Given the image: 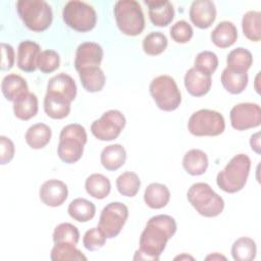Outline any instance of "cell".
<instances>
[{
	"mask_svg": "<svg viewBox=\"0 0 261 261\" xmlns=\"http://www.w3.org/2000/svg\"><path fill=\"white\" fill-rule=\"evenodd\" d=\"M176 232V222L173 217L159 214L151 217L139 241V250L136 251L134 260H159L166 244Z\"/></svg>",
	"mask_w": 261,
	"mask_h": 261,
	"instance_id": "cell-1",
	"label": "cell"
},
{
	"mask_svg": "<svg viewBox=\"0 0 261 261\" xmlns=\"http://www.w3.org/2000/svg\"><path fill=\"white\" fill-rule=\"evenodd\" d=\"M250 168L251 159L246 154L233 156L216 176L218 188L228 194L241 191L247 182Z\"/></svg>",
	"mask_w": 261,
	"mask_h": 261,
	"instance_id": "cell-2",
	"label": "cell"
},
{
	"mask_svg": "<svg viewBox=\"0 0 261 261\" xmlns=\"http://www.w3.org/2000/svg\"><path fill=\"white\" fill-rule=\"evenodd\" d=\"M87 139V132L83 125L79 123L65 125L60 132L57 146V155L60 160L67 164L77 162L83 156Z\"/></svg>",
	"mask_w": 261,
	"mask_h": 261,
	"instance_id": "cell-3",
	"label": "cell"
},
{
	"mask_svg": "<svg viewBox=\"0 0 261 261\" xmlns=\"http://www.w3.org/2000/svg\"><path fill=\"white\" fill-rule=\"evenodd\" d=\"M16 10L23 24L33 32H44L52 23V9L46 1L18 0Z\"/></svg>",
	"mask_w": 261,
	"mask_h": 261,
	"instance_id": "cell-4",
	"label": "cell"
},
{
	"mask_svg": "<svg viewBox=\"0 0 261 261\" xmlns=\"http://www.w3.org/2000/svg\"><path fill=\"white\" fill-rule=\"evenodd\" d=\"M187 198L195 210L204 217H216L224 209L223 199L206 182L193 184Z\"/></svg>",
	"mask_w": 261,
	"mask_h": 261,
	"instance_id": "cell-5",
	"label": "cell"
},
{
	"mask_svg": "<svg viewBox=\"0 0 261 261\" xmlns=\"http://www.w3.org/2000/svg\"><path fill=\"white\" fill-rule=\"evenodd\" d=\"M113 13L119 31L126 36H139L145 29V16L139 2L119 0L115 2Z\"/></svg>",
	"mask_w": 261,
	"mask_h": 261,
	"instance_id": "cell-6",
	"label": "cell"
},
{
	"mask_svg": "<svg viewBox=\"0 0 261 261\" xmlns=\"http://www.w3.org/2000/svg\"><path fill=\"white\" fill-rule=\"evenodd\" d=\"M149 91L157 107L163 111H173L181 102L180 91L174 79L169 75L162 74L153 79Z\"/></svg>",
	"mask_w": 261,
	"mask_h": 261,
	"instance_id": "cell-7",
	"label": "cell"
},
{
	"mask_svg": "<svg viewBox=\"0 0 261 261\" xmlns=\"http://www.w3.org/2000/svg\"><path fill=\"white\" fill-rule=\"evenodd\" d=\"M62 18L66 25L80 33L92 31L97 23L95 9L86 2L79 0L68 1L65 4L62 10Z\"/></svg>",
	"mask_w": 261,
	"mask_h": 261,
	"instance_id": "cell-8",
	"label": "cell"
},
{
	"mask_svg": "<svg viewBox=\"0 0 261 261\" xmlns=\"http://www.w3.org/2000/svg\"><path fill=\"white\" fill-rule=\"evenodd\" d=\"M188 129L196 137H216L224 132L225 121L218 111L200 109L190 116Z\"/></svg>",
	"mask_w": 261,
	"mask_h": 261,
	"instance_id": "cell-9",
	"label": "cell"
},
{
	"mask_svg": "<svg viewBox=\"0 0 261 261\" xmlns=\"http://www.w3.org/2000/svg\"><path fill=\"white\" fill-rule=\"evenodd\" d=\"M128 217V209L121 202H111L101 211L98 227L107 239L119 234Z\"/></svg>",
	"mask_w": 261,
	"mask_h": 261,
	"instance_id": "cell-10",
	"label": "cell"
},
{
	"mask_svg": "<svg viewBox=\"0 0 261 261\" xmlns=\"http://www.w3.org/2000/svg\"><path fill=\"white\" fill-rule=\"evenodd\" d=\"M125 122V117L119 110L111 109L92 122L91 133L100 141H112L120 135Z\"/></svg>",
	"mask_w": 261,
	"mask_h": 261,
	"instance_id": "cell-11",
	"label": "cell"
},
{
	"mask_svg": "<svg viewBox=\"0 0 261 261\" xmlns=\"http://www.w3.org/2000/svg\"><path fill=\"white\" fill-rule=\"evenodd\" d=\"M230 124L237 130H246L261 124V108L256 103H239L229 112Z\"/></svg>",
	"mask_w": 261,
	"mask_h": 261,
	"instance_id": "cell-12",
	"label": "cell"
},
{
	"mask_svg": "<svg viewBox=\"0 0 261 261\" xmlns=\"http://www.w3.org/2000/svg\"><path fill=\"white\" fill-rule=\"evenodd\" d=\"M103 59V49L95 42H84L79 45L75 58L74 67L77 72L86 67L99 66Z\"/></svg>",
	"mask_w": 261,
	"mask_h": 261,
	"instance_id": "cell-13",
	"label": "cell"
},
{
	"mask_svg": "<svg viewBox=\"0 0 261 261\" xmlns=\"http://www.w3.org/2000/svg\"><path fill=\"white\" fill-rule=\"evenodd\" d=\"M68 196L67 186L59 179H49L45 181L39 191L41 201L49 207L62 205Z\"/></svg>",
	"mask_w": 261,
	"mask_h": 261,
	"instance_id": "cell-14",
	"label": "cell"
},
{
	"mask_svg": "<svg viewBox=\"0 0 261 261\" xmlns=\"http://www.w3.org/2000/svg\"><path fill=\"white\" fill-rule=\"evenodd\" d=\"M190 19L199 29H208L216 18L215 4L210 0H196L191 4Z\"/></svg>",
	"mask_w": 261,
	"mask_h": 261,
	"instance_id": "cell-15",
	"label": "cell"
},
{
	"mask_svg": "<svg viewBox=\"0 0 261 261\" xmlns=\"http://www.w3.org/2000/svg\"><path fill=\"white\" fill-rule=\"evenodd\" d=\"M40 53L41 47L38 43L30 40L20 42L17 48V67L25 72L35 71Z\"/></svg>",
	"mask_w": 261,
	"mask_h": 261,
	"instance_id": "cell-16",
	"label": "cell"
},
{
	"mask_svg": "<svg viewBox=\"0 0 261 261\" xmlns=\"http://www.w3.org/2000/svg\"><path fill=\"white\" fill-rule=\"evenodd\" d=\"M151 22L156 27L168 25L174 17V8L169 1H145Z\"/></svg>",
	"mask_w": 261,
	"mask_h": 261,
	"instance_id": "cell-17",
	"label": "cell"
},
{
	"mask_svg": "<svg viewBox=\"0 0 261 261\" xmlns=\"http://www.w3.org/2000/svg\"><path fill=\"white\" fill-rule=\"evenodd\" d=\"M184 83L190 95L194 97H202L210 91L212 80L211 76L200 72L195 67H192L186 72Z\"/></svg>",
	"mask_w": 261,
	"mask_h": 261,
	"instance_id": "cell-18",
	"label": "cell"
},
{
	"mask_svg": "<svg viewBox=\"0 0 261 261\" xmlns=\"http://www.w3.org/2000/svg\"><path fill=\"white\" fill-rule=\"evenodd\" d=\"M70 101L62 95L47 92L44 98V110L53 119L65 118L70 112Z\"/></svg>",
	"mask_w": 261,
	"mask_h": 261,
	"instance_id": "cell-19",
	"label": "cell"
},
{
	"mask_svg": "<svg viewBox=\"0 0 261 261\" xmlns=\"http://www.w3.org/2000/svg\"><path fill=\"white\" fill-rule=\"evenodd\" d=\"M47 92L62 95L72 102L76 96V85L70 75L61 72L48 81Z\"/></svg>",
	"mask_w": 261,
	"mask_h": 261,
	"instance_id": "cell-20",
	"label": "cell"
},
{
	"mask_svg": "<svg viewBox=\"0 0 261 261\" xmlns=\"http://www.w3.org/2000/svg\"><path fill=\"white\" fill-rule=\"evenodd\" d=\"M211 41L218 48H228L238 39V30L231 21H220L211 33Z\"/></svg>",
	"mask_w": 261,
	"mask_h": 261,
	"instance_id": "cell-21",
	"label": "cell"
},
{
	"mask_svg": "<svg viewBox=\"0 0 261 261\" xmlns=\"http://www.w3.org/2000/svg\"><path fill=\"white\" fill-rule=\"evenodd\" d=\"M1 91L6 100L14 102L20 96L29 92L27 81L15 73L5 75L1 82Z\"/></svg>",
	"mask_w": 261,
	"mask_h": 261,
	"instance_id": "cell-22",
	"label": "cell"
},
{
	"mask_svg": "<svg viewBox=\"0 0 261 261\" xmlns=\"http://www.w3.org/2000/svg\"><path fill=\"white\" fill-rule=\"evenodd\" d=\"M126 160L125 149L120 144H112L106 146L100 155L102 166L109 171L119 169Z\"/></svg>",
	"mask_w": 261,
	"mask_h": 261,
	"instance_id": "cell-23",
	"label": "cell"
},
{
	"mask_svg": "<svg viewBox=\"0 0 261 261\" xmlns=\"http://www.w3.org/2000/svg\"><path fill=\"white\" fill-rule=\"evenodd\" d=\"M170 200L168 188L159 182L150 184L144 192V201L152 209H161L165 207Z\"/></svg>",
	"mask_w": 261,
	"mask_h": 261,
	"instance_id": "cell-24",
	"label": "cell"
},
{
	"mask_svg": "<svg viewBox=\"0 0 261 261\" xmlns=\"http://www.w3.org/2000/svg\"><path fill=\"white\" fill-rule=\"evenodd\" d=\"M182 166L191 175H202L207 170L208 157L206 153L200 149H191L184 155Z\"/></svg>",
	"mask_w": 261,
	"mask_h": 261,
	"instance_id": "cell-25",
	"label": "cell"
},
{
	"mask_svg": "<svg viewBox=\"0 0 261 261\" xmlns=\"http://www.w3.org/2000/svg\"><path fill=\"white\" fill-rule=\"evenodd\" d=\"M79 76L83 88L90 93H96L103 89L106 77L100 66L86 67L79 71Z\"/></svg>",
	"mask_w": 261,
	"mask_h": 261,
	"instance_id": "cell-26",
	"label": "cell"
},
{
	"mask_svg": "<svg viewBox=\"0 0 261 261\" xmlns=\"http://www.w3.org/2000/svg\"><path fill=\"white\" fill-rule=\"evenodd\" d=\"M13 112L20 120H29L38 113V98L34 93L28 92L13 102Z\"/></svg>",
	"mask_w": 261,
	"mask_h": 261,
	"instance_id": "cell-27",
	"label": "cell"
},
{
	"mask_svg": "<svg viewBox=\"0 0 261 261\" xmlns=\"http://www.w3.org/2000/svg\"><path fill=\"white\" fill-rule=\"evenodd\" d=\"M51 128L45 123H35L30 126L25 133L24 139L32 149H42L47 146L51 140Z\"/></svg>",
	"mask_w": 261,
	"mask_h": 261,
	"instance_id": "cell-28",
	"label": "cell"
},
{
	"mask_svg": "<svg viewBox=\"0 0 261 261\" xmlns=\"http://www.w3.org/2000/svg\"><path fill=\"white\" fill-rule=\"evenodd\" d=\"M252 63V53L248 49L243 47H238L231 50L226 57V67L232 71L241 73H247Z\"/></svg>",
	"mask_w": 261,
	"mask_h": 261,
	"instance_id": "cell-29",
	"label": "cell"
},
{
	"mask_svg": "<svg viewBox=\"0 0 261 261\" xmlns=\"http://www.w3.org/2000/svg\"><path fill=\"white\" fill-rule=\"evenodd\" d=\"M67 212L72 219L79 222H87L94 218L96 214V206L93 202L87 199L76 198L69 203Z\"/></svg>",
	"mask_w": 261,
	"mask_h": 261,
	"instance_id": "cell-30",
	"label": "cell"
},
{
	"mask_svg": "<svg viewBox=\"0 0 261 261\" xmlns=\"http://www.w3.org/2000/svg\"><path fill=\"white\" fill-rule=\"evenodd\" d=\"M85 188L87 193L98 200L106 198L111 191V184L108 177L101 173H93L86 179Z\"/></svg>",
	"mask_w": 261,
	"mask_h": 261,
	"instance_id": "cell-31",
	"label": "cell"
},
{
	"mask_svg": "<svg viewBox=\"0 0 261 261\" xmlns=\"http://www.w3.org/2000/svg\"><path fill=\"white\" fill-rule=\"evenodd\" d=\"M221 84L223 88L230 94L237 95L241 94L248 85V73H241L237 71H232L225 67L220 76Z\"/></svg>",
	"mask_w": 261,
	"mask_h": 261,
	"instance_id": "cell-32",
	"label": "cell"
},
{
	"mask_svg": "<svg viewBox=\"0 0 261 261\" xmlns=\"http://www.w3.org/2000/svg\"><path fill=\"white\" fill-rule=\"evenodd\" d=\"M257 253L256 243L253 239L242 237L231 246V256L236 261H252Z\"/></svg>",
	"mask_w": 261,
	"mask_h": 261,
	"instance_id": "cell-33",
	"label": "cell"
},
{
	"mask_svg": "<svg viewBox=\"0 0 261 261\" xmlns=\"http://www.w3.org/2000/svg\"><path fill=\"white\" fill-rule=\"evenodd\" d=\"M242 30L247 39L253 42H259L261 39V13L250 10L242 18Z\"/></svg>",
	"mask_w": 261,
	"mask_h": 261,
	"instance_id": "cell-34",
	"label": "cell"
},
{
	"mask_svg": "<svg viewBox=\"0 0 261 261\" xmlns=\"http://www.w3.org/2000/svg\"><path fill=\"white\" fill-rule=\"evenodd\" d=\"M50 259L52 261H86L87 257L71 244H54L51 250Z\"/></svg>",
	"mask_w": 261,
	"mask_h": 261,
	"instance_id": "cell-35",
	"label": "cell"
},
{
	"mask_svg": "<svg viewBox=\"0 0 261 261\" xmlns=\"http://www.w3.org/2000/svg\"><path fill=\"white\" fill-rule=\"evenodd\" d=\"M141 187L139 175L133 171H125L116 178V188L124 197H135Z\"/></svg>",
	"mask_w": 261,
	"mask_h": 261,
	"instance_id": "cell-36",
	"label": "cell"
},
{
	"mask_svg": "<svg viewBox=\"0 0 261 261\" xmlns=\"http://www.w3.org/2000/svg\"><path fill=\"white\" fill-rule=\"evenodd\" d=\"M168 45L166 36L161 32H152L148 34L142 43L144 52L150 56H156L165 51Z\"/></svg>",
	"mask_w": 261,
	"mask_h": 261,
	"instance_id": "cell-37",
	"label": "cell"
},
{
	"mask_svg": "<svg viewBox=\"0 0 261 261\" xmlns=\"http://www.w3.org/2000/svg\"><path fill=\"white\" fill-rule=\"evenodd\" d=\"M80 241V231L71 223L63 222L58 224L53 231L54 244H71L76 245Z\"/></svg>",
	"mask_w": 261,
	"mask_h": 261,
	"instance_id": "cell-38",
	"label": "cell"
},
{
	"mask_svg": "<svg viewBox=\"0 0 261 261\" xmlns=\"http://www.w3.org/2000/svg\"><path fill=\"white\" fill-rule=\"evenodd\" d=\"M194 64L197 70L211 76L218 66V57L212 51H202L197 54Z\"/></svg>",
	"mask_w": 261,
	"mask_h": 261,
	"instance_id": "cell-39",
	"label": "cell"
},
{
	"mask_svg": "<svg viewBox=\"0 0 261 261\" xmlns=\"http://www.w3.org/2000/svg\"><path fill=\"white\" fill-rule=\"evenodd\" d=\"M60 65V57L54 50H44L38 56L37 68L43 73H51Z\"/></svg>",
	"mask_w": 261,
	"mask_h": 261,
	"instance_id": "cell-40",
	"label": "cell"
},
{
	"mask_svg": "<svg viewBox=\"0 0 261 261\" xmlns=\"http://www.w3.org/2000/svg\"><path fill=\"white\" fill-rule=\"evenodd\" d=\"M106 237L99 227H93L87 230L83 238L84 247L91 252L101 249L106 243Z\"/></svg>",
	"mask_w": 261,
	"mask_h": 261,
	"instance_id": "cell-41",
	"label": "cell"
},
{
	"mask_svg": "<svg viewBox=\"0 0 261 261\" xmlns=\"http://www.w3.org/2000/svg\"><path fill=\"white\" fill-rule=\"evenodd\" d=\"M193 29L189 22L186 20H178L174 24H172L170 29L171 39L175 43L185 44L188 43L193 37Z\"/></svg>",
	"mask_w": 261,
	"mask_h": 261,
	"instance_id": "cell-42",
	"label": "cell"
},
{
	"mask_svg": "<svg viewBox=\"0 0 261 261\" xmlns=\"http://www.w3.org/2000/svg\"><path fill=\"white\" fill-rule=\"evenodd\" d=\"M14 144L13 142L5 137V136H1L0 137V163L2 165H5L7 163H9L13 156H14Z\"/></svg>",
	"mask_w": 261,
	"mask_h": 261,
	"instance_id": "cell-43",
	"label": "cell"
},
{
	"mask_svg": "<svg viewBox=\"0 0 261 261\" xmlns=\"http://www.w3.org/2000/svg\"><path fill=\"white\" fill-rule=\"evenodd\" d=\"M1 53H2V59H1V70L6 71L9 70L13 64H14V49L11 45L2 43L1 44Z\"/></svg>",
	"mask_w": 261,
	"mask_h": 261,
	"instance_id": "cell-44",
	"label": "cell"
},
{
	"mask_svg": "<svg viewBox=\"0 0 261 261\" xmlns=\"http://www.w3.org/2000/svg\"><path fill=\"white\" fill-rule=\"evenodd\" d=\"M250 146H251V149L257 153V154H260V133H256L254 135L251 136V139H250Z\"/></svg>",
	"mask_w": 261,
	"mask_h": 261,
	"instance_id": "cell-45",
	"label": "cell"
},
{
	"mask_svg": "<svg viewBox=\"0 0 261 261\" xmlns=\"http://www.w3.org/2000/svg\"><path fill=\"white\" fill-rule=\"evenodd\" d=\"M205 259L206 260H226V257L219 253H213V254L208 255Z\"/></svg>",
	"mask_w": 261,
	"mask_h": 261,
	"instance_id": "cell-46",
	"label": "cell"
},
{
	"mask_svg": "<svg viewBox=\"0 0 261 261\" xmlns=\"http://www.w3.org/2000/svg\"><path fill=\"white\" fill-rule=\"evenodd\" d=\"M194 260V257L190 256V255H187V254H181V255H178L176 257H174V260Z\"/></svg>",
	"mask_w": 261,
	"mask_h": 261,
	"instance_id": "cell-47",
	"label": "cell"
},
{
	"mask_svg": "<svg viewBox=\"0 0 261 261\" xmlns=\"http://www.w3.org/2000/svg\"><path fill=\"white\" fill-rule=\"evenodd\" d=\"M259 77H260V72H258V73H257L256 79H255V90H256V92H257V93H260V90H259V87H258Z\"/></svg>",
	"mask_w": 261,
	"mask_h": 261,
	"instance_id": "cell-48",
	"label": "cell"
}]
</instances>
